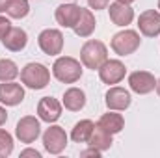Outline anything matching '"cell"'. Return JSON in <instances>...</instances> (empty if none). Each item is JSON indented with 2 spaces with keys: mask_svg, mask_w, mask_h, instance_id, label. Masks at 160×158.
I'll list each match as a JSON object with an SVG mask.
<instances>
[{
  "mask_svg": "<svg viewBox=\"0 0 160 158\" xmlns=\"http://www.w3.org/2000/svg\"><path fill=\"white\" fill-rule=\"evenodd\" d=\"M80 60L88 69H93V71L97 69L99 71V67L108 60V48L101 41L89 39L84 43V47L80 50Z\"/></svg>",
  "mask_w": 160,
  "mask_h": 158,
  "instance_id": "1",
  "label": "cell"
},
{
  "mask_svg": "<svg viewBox=\"0 0 160 158\" xmlns=\"http://www.w3.org/2000/svg\"><path fill=\"white\" fill-rule=\"evenodd\" d=\"M52 73L63 84H75L82 77V65H80L78 60H75L71 56H62V58H58L54 62Z\"/></svg>",
  "mask_w": 160,
  "mask_h": 158,
  "instance_id": "2",
  "label": "cell"
},
{
  "mask_svg": "<svg viewBox=\"0 0 160 158\" xmlns=\"http://www.w3.org/2000/svg\"><path fill=\"white\" fill-rule=\"evenodd\" d=\"M21 82L30 89H43L50 82V73L43 63H28L21 71Z\"/></svg>",
  "mask_w": 160,
  "mask_h": 158,
  "instance_id": "3",
  "label": "cell"
},
{
  "mask_svg": "<svg viewBox=\"0 0 160 158\" xmlns=\"http://www.w3.org/2000/svg\"><path fill=\"white\" fill-rule=\"evenodd\" d=\"M140 43H142V39H140L138 32H134V30H123V32H118L112 37V50L116 54H119V56H128V54H132V52L138 50Z\"/></svg>",
  "mask_w": 160,
  "mask_h": 158,
  "instance_id": "4",
  "label": "cell"
},
{
  "mask_svg": "<svg viewBox=\"0 0 160 158\" xmlns=\"http://www.w3.org/2000/svg\"><path fill=\"white\" fill-rule=\"evenodd\" d=\"M38 45L39 48L48 54V56H58L63 48V34L56 28H47L43 30L38 37Z\"/></svg>",
  "mask_w": 160,
  "mask_h": 158,
  "instance_id": "5",
  "label": "cell"
},
{
  "mask_svg": "<svg viewBox=\"0 0 160 158\" xmlns=\"http://www.w3.org/2000/svg\"><path fill=\"white\" fill-rule=\"evenodd\" d=\"M43 145H45L47 153L60 155L65 149V145H67V134H65V130L62 126H58V125L48 126L45 130V134H43Z\"/></svg>",
  "mask_w": 160,
  "mask_h": 158,
  "instance_id": "6",
  "label": "cell"
},
{
  "mask_svg": "<svg viewBox=\"0 0 160 158\" xmlns=\"http://www.w3.org/2000/svg\"><path fill=\"white\" fill-rule=\"evenodd\" d=\"M41 134V125L34 116H26V117L19 119L17 126H15V136L21 140V143H34Z\"/></svg>",
  "mask_w": 160,
  "mask_h": 158,
  "instance_id": "7",
  "label": "cell"
},
{
  "mask_svg": "<svg viewBox=\"0 0 160 158\" xmlns=\"http://www.w3.org/2000/svg\"><path fill=\"white\" fill-rule=\"evenodd\" d=\"M127 69L121 63L119 60H106L101 67H99V77L104 84L112 86V84H119L121 80L125 78Z\"/></svg>",
  "mask_w": 160,
  "mask_h": 158,
  "instance_id": "8",
  "label": "cell"
},
{
  "mask_svg": "<svg viewBox=\"0 0 160 158\" xmlns=\"http://www.w3.org/2000/svg\"><path fill=\"white\" fill-rule=\"evenodd\" d=\"M128 86L138 95H147L157 87V80L147 71H134L128 75Z\"/></svg>",
  "mask_w": 160,
  "mask_h": 158,
  "instance_id": "9",
  "label": "cell"
},
{
  "mask_svg": "<svg viewBox=\"0 0 160 158\" xmlns=\"http://www.w3.org/2000/svg\"><path fill=\"white\" fill-rule=\"evenodd\" d=\"M138 28L145 37H157L160 34V13L157 9H147L138 17Z\"/></svg>",
  "mask_w": 160,
  "mask_h": 158,
  "instance_id": "10",
  "label": "cell"
},
{
  "mask_svg": "<svg viewBox=\"0 0 160 158\" xmlns=\"http://www.w3.org/2000/svg\"><path fill=\"white\" fill-rule=\"evenodd\" d=\"M80 11H82L80 6L73 4V2H69V4H62V6H58L54 17H56V21H58L60 26H63V28H73V26L78 22Z\"/></svg>",
  "mask_w": 160,
  "mask_h": 158,
  "instance_id": "11",
  "label": "cell"
},
{
  "mask_svg": "<svg viewBox=\"0 0 160 158\" xmlns=\"http://www.w3.org/2000/svg\"><path fill=\"white\" fill-rule=\"evenodd\" d=\"M24 99V89L21 84L11 82H2L0 84V102L6 106H17Z\"/></svg>",
  "mask_w": 160,
  "mask_h": 158,
  "instance_id": "12",
  "label": "cell"
},
{
  "mask_svg": "<svg viewBox=\"0 0 160 158\" xmlns=\"http://www.w3.org/2000/svg\"><path fill=\"white\" fill-rule=\"evenodd\" d=\"M132 99H130V93L123 87H110L106 91V106L108 110H116V112H123L130 106Z\"/></svg>",
  "mask_w": 160,
  "mask_h": 158,
  "instance_id": "13",
  "label": "cell"
},
{
  "mask_svg": "<svg viewBox=\"0 0 160 158\" xmlns=\"http://www.w3.org/2000/svg\"><path fill=\"white\" fill-rule=\"evenodd\" d=\"M38 116L45 123H54L62 116V104L54 97H43L38 104Z\"/></svg>",
  "mask_w": 160,
  "mask_h": 158,
  "instance_id": "14",
  "label": "cell"
},
{
  "mask_svg": "<svg viewBox=\"0 0 160 158\" xmlns=\"http://www.w3.org/2000/svg\"><path fill=\"white\" fill-rule=\"evenodd\" d=\"M108 13H110V21L116 26H127L134 21V9L130 7V4L114 2V4H110Z\"/></svg>",
  "mask_w": 160,
  "mask_h": 158,
  "instance_id": "15",
  "label": "cell"
},
{
  "mask_svg": "<svg viewBox=\"0 0 160 158\" xmlns=\"http://www.w3.org/2000/svg\"><path fill=\"white\" fill-rule=\"evenodd\" d=\"M4 43V47L8 48V50H11V52H21L24 47H26V43H28V34L22 30V28H13L11 26V30L8 32V36L2 39Z\"/></svg>",
  "mask_w": 160,
  "mask_h": 158,
  "instance_id": "16",
  "label": "cell"
},
{
  "mask_svg": "<svg viewBox=\"0 0 160 158\" xmlns=\"http://www.w3.org/2000/svg\"><path fill=\"white\" fill-rule=\"evenodd\" d=\"M73 30H75V34H77L78 37H89V36L93 34V30H95V17H93L91 9L82 7L80 19H78V22L73 26Z\"/></svg>",
  "mask_w": 160,
  "mask_h": 158,
  "instance_id": "17",
  "label": "cell"
},
{
  "mask_svg": "<svg viewBox=\"0 0 160 158\" xmlns=\"http://www.w3.org/2000/svg\"><path fill=\"white\" fill-rule=\"evenodd\" d=\"M63 106L69 112H80L86 106V93L78 87H69L63 93Z\"/></svg>",
  "mask_w": 160,
  "mask_h": 158,
  "instance_id": "18",
  "label": "cell"
},
{
  "mask_svg": "<svg viewBox=\"0 0 160 158\" xmlns=\"http://www.w3.org/2000/svg\"><path fill=\"white\" fill-rule=\"evenodd\" d=\"M97 125L102 126L106 132H110V134L114 136V134H118V132L123 130V126H125V119H123L121 114H116V110H112V112L101 116V119H99Z\"/></svg>",
  "mask_w": 160,
  "mask_h": 158,
  "instance_id": "19",
  "label": "cell"
},
{
  "mask_svg": "<svg viewBox=\"0 0 160 158\" xmlns=\"http://www.w3.org/2000/svg\"><path fill=\"white\" fill-rule=\"evenodd\" d=\"M88 143H89V147H95V149H99V151L102 153V151L110 149L114 141H112V134H110V132H106L102 126L95 125V128H93L91 138H89Z\"/></svg>",
  "mask_w": 160,
  "mask_h": 158,
  "instance_id": "20",
  "label": "cell"
},
{
  "mask_svg": "<svg viewBox=\"0 0 160 158\" xmlns=\"http://www.w3.org/2000/svg\"><path fill=\"white\" fill-rule=\"evenodd\" d=\"M95 128V123L89 121V119H82L75 125L73 132H71V140L77 141V143H88L89 138H91V132Z\"/></svg>",
  "mask_w": 160,
  "mask_h": 158,
  "instance_id": "21",
  "label": "cell"
},
{
  "mask_svg": "<svg viewBox=\"0 0 160 158\" xmlns=\"http://www.w3.org/2000/svg\"><path fill=\"white\" fill-rule=\"evenodd\" d=\"M6 13L11 19H24L30 13V4H28V0H9Z\"/></svg>",
  "mask_w": 160,
  "mask_h": 158,
  "instance_id": "22",
  "label": "cell"
},
{
  "mask_svg": "<svg viewBox=\"0 0 160 158\" xmlns=\"http://www.w3.org/2000/svg\"><path fill=\"white\" fill-rule=\"evenodd\" d=\"M19 77V67L15 62L2 58L0 60V82H11Z\"/></svg>",
  "mask_w": 160,
  "mask_h": 158,
  "instance_id": "23",
  "label": "cell"
},
{
  "mask_svg": "<svg viewBox=\"0 0 160 158\" xmlns=\"http://www.w3.org/2000/svg\"><path fill=\"white\" fill-rule=\"evenodd\" d=\"M13 153V138L8 130L0 128V158H6Z\"/></svg>",
  "mask_w": 160,
  "mask_h": 158,
  "instance_id": "24",
  "label": "cell"
},
{
  "mask_svg": "<svg viewBox=\"0 0 160 158\" xmlns=\"http://www.w3.org/2000/svg\"><path fill=\"white\" fill-rule=\"evenodd\" d=\"M9 30H11V22L6 17H0V39H4Z\"/></svg>",
  "mask_w": 160,
  "mask_h": 158,
  "instance_id": "25",
  "label": "cell"
},
{
  "mask_svg": "<svg viewBox=\"0 0 160 158\" xmlns=\"http://www.w3.org/2000/svg\"><path fill=\"white\" fill-rule=\"evenodd\" d=\"M108 2L110 0H88V4H89L91 9H106L108 7Z\"/></svg>",
  "mask_w": 160,
  "mask_h": 158,
  "instance_id": "26",
  "label": "cell"
},
{
  "mask_svg": "<svg viewBox=\"0 0 160 158\" xmlns=\"http://www.w3.org/2000/svg\"><path fill=\"white\" fill-rule=\"evenodd\" d=\"M102 153L99 151V149H95V147H91V149H88V151H82L80 153V156H101Z\"/></svg>",
  "mask_w": 160,
  "mask_h": 158,
  "instance_id": "27",
  "label": "cell"
},
{
  "mask_svg": "<svg viewBox=\"0 0 160 158\" xmlns=\"http://www.w3.org/2000/svg\"><path fill=\"white\" fill-rule=\"evenodd\" d=\"M21 156H34V158H41V153L39 151H36V149H24L22 153H21Z\"/></svg>",
  "mask_w": 160,
  "mask_h": 158,
  "instance_id": "28",
  "label": "cell"
},
{
  "mask_svg": "<svg viewBox=\"0 0 160 158\" xmlns=\"http://www.w3.org/2000/svg\"><path fill=\"white\" fill-rule=\"evenodd\" d=\"M6 121H8V112H6V110H4V108L0 106V126H2V125H4Z\"/></svg>",
  "mask_w": 160,
  "mask_h": 158,
  "instance_id": "29",
  "label": "cell"
},
{
  "mask_svg": "<svg viewBox=\"0 0 160 158\" xmlns=\"http://www.w3.org/2000/svg\"><path fill=\"white\" fill-rule=\"evenodd\" d=\"M8 4H9V0H0V13L8 9Z\"/></svg>",
  "mask_w": 160,
  "mask_h": 158,
  "instance_id": "30",
  "label": "cell"
},
{
  "mask_svg": "<svg viewBox=\"0 0 160 158\" xmlns=\"http://www.w3.org/2000/svg\"><path fill=\"white\" fill-rule=\"evenodd\" d=\"M116 2H123V4H132V2H136V0H116Z\"/></svg>",
  "mask_w": 160,
  "mask_h": 158,
  "instance_id": "31",
  "label": "cell"
},
{
  "mask_svg": "<svg viewBox=\"0 0 160 158\" xmlns=\"http://www.w3.org/2000/svg\"><path fill=\"white\" fill-rule=\"evenodd\" d=\"M157 93L160 95V80H157Z\"/></svg>",
  "mask_w": 160,
  "mask_h": 158,
  "instance_id": "32",
  "label": "cell"
},
{
  "mask_svg": "<svg viewBox=\"0 0 160 158\" xmlns=\"http://www.w3.org/2000/svg\"><path fill=\"white\" fill-rule=\"evenodd\" d=\"M158 9H160V0H158Z\"/></svg>",
  "mask_w": 160,
  "mask_h": 158,
  "instance_id": "33",
  "label": "cell"
},
{
  "mask_svg": "<svg viewBox=\"0 0 160 158\" xmlns=\"http://www.w3.org/2000/svg\"><path fill=\"white\" fill-rule=\"evenodd\" d=\"M65 2H67V0H65ZM69 2H73V0H69Z\"/></svg>",
  "mask_w": 160,
  "mask_h": 158,
  "instance_id": "34",
  "label": "cell"
}]
</instances>
